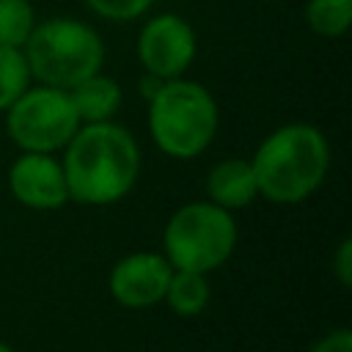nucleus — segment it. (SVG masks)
Listing matches in <instances>:
<instances>
[{
	"instance_id": "dca6fc26",
	"label": "nucleus",
	"mask_w": 352,
	"mask_h": 352,
	"mask_svg": "<svg viewBox=\"0 0 352 352\" xmlns=\"http://www.w3.org/2000/svg\"><path fill=\"white\" fill-rule=\"evenodd\" d=\"M88 8L113 22H129L151 8L154 0H85Z\"/></svg>"
},
{
	"instance_id": "20e7f679",
	"label": "nucleus",
	"mask_w": 352,
	"mask_h": 352,
	"mask_svg": "<svg viewBox=\"0 0 352 352\" xmlns=\"http://www.w3.org/2000/svg\"><path fill=\"white\" fill-rule=\"evenodd\" d=\"M25 60L30 77L52 88H74L102 69L104 44L99 33L77 19H47L33 25L25 41Z\"/></svg>"
},
{
	"instance_id": "f03ea898",
	"label": "nucleus",
	"mask_w": 352,
	"mask_h": 352,
	"mask_svg": "<svg viewBox=\"0 0 352 352\" xmlns=\"http://www.w3.org/2000/svg\"><path fill=\"white\" fill-rule=\"evenodd\" d=\"M258 195L272 204H302L314 195L330 168V146L311 124H286L261 140L253 160Z\"/></svg>"
},
{
	"instance_id": "423d86ee",
	"label": "nucleus",
	"mask_w": 352,
	"mask_h": 352,
	"mask_svg": "<svg viewBox=\"0 0 352 352\" xmlns=\"http://www.w3.org/2000/svg\"><path fill=\"white\" fill-rule=\"evenodd\" d=\"M6 113L8 138L22 151L52 154L63 148L80 129V116L69 91L52 85L28 88Z\"/></svg>"
},
{
	"instance_id": "f3484780",
	"label": "nucleus",
	"mask_w": 352,
	"mask_h": 352,
	"mask_svg": "<svg viewBox=\"0 0 352 352\" xmlns=\"http://www.w3.org/2000/svg\"><path fill=\"white\" fill-rule=\"evenodd\" d=\"M333 272H336V278L344 289L352 286V239L349 236H344L338 242V250L333 256Z\"/></svg>"
},
{
	"instance_id": "f257e3e1",
	"label": "nucleus",
	"mask_w": 352,
	"mask_h": 352,
	"mask_svg": "<svg viewBox=\"0 0 352 352\" xmlns=\"http://www.w3.org/2000/svg\"><path fill=\"white\" fill-rule=\"evenodd\" d=\"M63 148V179L69 201L85 206H107L126 198L138 182L140 151L135 138L121 124H85Z\"/></svg>"
},
{
	"instance_id": "7ed1b4c3",
	"label": "nucleus",
	"mask_w": 352,
	"mask_h": 352,
	"mask_svg": "<svg viewBox=\"0 0 352 352\" xmlns=\"http://www.w3.org/2000/svg\"><path fill=\"white\" fill-rule=\"evenodd\" d=\"M217 102L192 80H162L148 96V132L157 148L173 160H192L214 140Z\"/></svg>"
},
{
	"instance_id": "4468645a",
	"label": "nucleus",
	"mask_w": 352,
	"mask_h": 352,
	"mask_svg": "<svg viewBox=\"0 0 352 352\" xmlns=\"http://www.w3.org/2000/svg\"><path fill=\"white\" fill-rule=\"evenodd\" d=\"M305 19L314 33H319L324 38H336L349 28L352 0H308Z\"/></svg>"
},
{
	"instance_id": "9d476101",
	"label": "nucleus",
	"mask_w": 352,
	"mask_h": 352,
	"mask_svg": "<svg viewBox=\"0 0 352 352\" xmlns=\"http://www.w3.org/2000/svg\"><path fill=\"white\" fill-rule=\"evenodd\" d=\"M206 195L223 209H242L258 198V184L250 160L228 157L220 160L206 176Z\"/></svg>"
},
{
	"instance_id": "6ab92c4d",
	"label": "nucleus",
	"mask_w": 352,
	"mask_h": 352,
	"mask_svg": "<svg viewBox=\"0 0 352 352\" xmlns=\"http://www.w3.org/2000/svg\"><path fill=\"white\" fill-rule=\"evenodd\" d=\"M0 352H14V346H8L6 341H0Z\"/></svg>"
},
{
	"instance_id": "39448f33",
	"label": "nucleus",
	"mask_w": 352,
	"mask_h": 352,
	"mask_svg": "<svg viewBox=\"0 0 352 352\" xmlns=\"http://www.w3.org/2000/svg\"><path fill=\"white\" fill-rule=\"evenodd\" d=\"M165 258L173 270L212 272L223 267L236 248V220L212 201H195L176 209L162 231Z\"/></svg>"
},
{
	"instance_id": "ddd939ff",
	"label": "nucleus",
	"mask_w": 352,
	"mask_h": 352,
	"mask_svg": "<svg viewBox=\"0 0 352 352\" xmlns=\"http://www.w3.org/2000/svg\"><path fill=\"white\" fill-rule=\"evenodd\" d=\"M30 82V69L19 47L0 44V110H8Z\"/></svg>"
},
{
	"instance_id": "f8f14e48",
	"label": "nucleus",
	"mask_w": 352,
	"mask_h": 352,
	"mask_svg": "<svg viewBox=\"0 0 352 352\" xmlns=\"http://www.w3.org/2000/svg\"><path fill=\"white\" fill-rule=\"evenodd\" d=\"M162 300L179 316H198L209 305V280L204 272L173 270Z\"/></svg>"
},
{
	"instance_id": "a211bd4d",
	"label": "nucleus",
	"mask_w": 352,
	"mask_h": 352,
	"mask_svg": "<svg viewBox=\"0 0 352 352\" xmlns=\"http://www.w3.org/2000/svg\"><path fill=\"white\" fill-rule=\"evenodd\" d=\"M311 352H352V333L346 327H338V330L322 336L311 346Z\"/></svg>"
},
{
	"instance_id": "1a4fd4ad",
	"label": "nucleus",
	"mask_w": 352,
	"mask_h": 352,
	"mask_svg": "<svg viewBox=\"0 0 352 352\" xmlns=\"http://www.w3.org/2000/svg\"><path fill=\"white\" fill-rule=\"evenodd\" d=\"M8 190L22 206L36 212L60 209L69 201L63 165L50 154H38V151H25L22 157L14 160L8 170Z\"/></svg>"
},
{
	"instance_id": "0eeeda50",
	"label": "nucleus",
	"mask_w": 352,
	"mask_h": 352,
	"mask_svg": "<svg viewBox=\"0 0 352 352\" xmlns=\"http://www.w3.org/2000/svg\"><path fill=\"white\" fill-rule=\"evenodd\" d=\"M138 58L151 77L173 80L195 58V33L176 14H160L146 22L138 38Z\"/></svg>"
},
{
	"instance_id": "9b49d317",
	"label": "nucleus",
	"mask_w": 352,
	"mask_h": 352,
	"mask_svg": "<svg viewBox=\"0 0 352 352\" xmlns=\"http://www.w3.org/2000/svg\"><path fill=\"white\" fill-rule=\"evenodd\" d=\"M69 96L74 102V110L80 116V124H96L110 121L121 107V85L104 74H91L88 80L69 88Z\"/></svg>"
},
{
	"instance_id": "6e6552de",
	"label": "nucleus",
	"mask_w": 352,
	"mask_h": 352,
	"mask_svg": "<svg viewBox=\"0 0 352 352\" xmlns=\"http://www.w3.org/2000/svg\"><path fill=\"white\" fill-rule=\"evenodd\" d=\"M170 275H173V267L165 256L138 250L113 264L107 289L113 300L124 308H148L165 297Z\"/></svg>"
},
{
	"instance_id": "2eb2a0df",
	"label": "nucleus",
	"mask_w": 352,
	"mask_h": 352,
	"mask_svg": "<svg viewBox=\"0 0 352 352\" xmlns=\"http://www.w3.org/2000/svg\"><path fill=\"white\" fill-rule=\"evenodd\" d=\"M33 30V6L28 0H0V44L22 47Z\"/></svg>"
}]
</instances>
